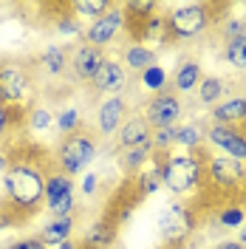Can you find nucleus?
Masks as SVG:
<instances>
[{
    "label": "nucleus",
    "mask_w": 246,
    "mask_h": 249,
    "mask_svg": "<svg viewBox=\"0 0 246 249\" xmlns=\"http://www.w3.org/2000/svg\"><path fill=\"white\" fill-rule=\"evenodd\" d=\"M46 164L34 159H12V167L3 173V193L9 198V210L17 218L34 213L46 196Z\"/></svg>",
    "instance_id": "obj_1"
},
{
    "label": "nucleus",
    "mask_w": 246,
    "mask_h": 249,
    "mask_svg": "<svg viewBox=\"0 0 246 249\" xmlns=\"http://www.w3.org/2000/svg\"><path fill=\"white\" fill-rule=\"evenodd\" d=\"M207 181V167L198 153H164L161 164V187L173 196H193Z\"/></svg>",
    "instance_id": "obj_2"
},
{
    "label": "nucleus",
    "mask_w": 246,
    "mask_h": 249,
    "mask_svg": "<svg viewBox=\"0 0 246 249\" xmlns=\"http://www.w3.org/2000/svg\"><path fill=\"white\" fill-rule=\"evenodd\" d=\"M99 153V144L91 133L85 130H77L71 136H62L57 150H54V167L60 173H65L68 178H74L79 173H85L91 167V161Z\"/></svg>",
    "instance_id": "obj_3"
},
{
    "label": "nucleus",
    "mask_w": 246,
    "mask_h": 249,
    "mask_svg": "<svg viewBox=\"0 0 246 249\" xmlns=\"http://www.w3.org/2000/svg\"><path fill=\"white\" fill-rule=\"evenodd\" d=\"M167 34L170 40H193L210 29L212 23V6H204V3H184V6H176L167 17Z\"/></svg>",
    "instance_id": "obj_4"
},
{
    "label": "nucleus",
    "mask_w": 246,
    "mask_h": 249,
    "mask_svg": "<svg viewBox=\"0 0 246 249\" xmlns=\"http://www.w3.org/2000/svg\"><path fill=\"white\" fill-rule=\"evenodd\" d=\"M158 230H161L164 247L178 249L193 235V230H195V213H193V207L181 204V201H173L161 213V218H158Z\"/></svg>",
    "instance_id": "obj_5"
},
{
    "label": "nucleus",
    "mask_w": 246,
    "mask_h": 249,
    "mask_svg": "<svg viewBox=\"0 0 246 249\" xmlns=\"http://www.w3.org/2000/svg\"><path fill=\"white\" fill-rule=\"evenodd\" d=\"M46 210L51 218H65L77 213V187H74V178H68L65 173L51 170L46 176Z\"/></svg>",
    "instance_id": "obj_6"
},
{
    "label": "nucleus",
    "mask_w": 246,
    "mask_h": 249,
    "mask_svg": "<svg viewBox=\"0 0 246 249\" xmlns=\"http://www.w3.org/2000/svg\"><path fill=\"white\" fill-rule=\"evenodd\" d=\"M207 167V181L212 190H238V187L246 184V164L238 161V159H229V156L218 153V156H210L204 161Z\"/></svg>",
    "instance_id": "obj_7"
},
{
    "label": "nucleus",
    "mask_w": 246,
    "mask_h": 249,
    "mask_svg": "<svg viewBox=\"0 0 246 249\" xmlns=\"http://www.w3.org/2000/svg\"><path fill=\"white\" fill-rule=\"evenodd\" d=\"M184 113V105H181V96L173 91H161V93H153L147 102H144V119L147 124L158 130V127H176V122L181 119Z\"/></svg>",
    "instance_id": "obj_8"
},
{
    "label": "nucleus",
    "mask_w": 246,
    "mask_h": 249,
    "mask_svg": "<svg viewBox=\"0 0 246 249\" xmlns=\"http://www.w3.org/2000/svg\"><path fill=\"white\" fill-rule=\"evenodd\" d=\"M127 26V15H124V6L122 3H113L105 15L99 17V20H93L91 26L85 29V43L93 48H105L110 46L119 34H122V29Z\"/></svg>",
    "instance_id": "obj_9"
},
{
    "label": "nucleus",
    "mask_w": 246,
    "mask_h": 249,
    "mask_svg": "<svg viewBox=\"0 0 246 249\" xmlns=\"http://www.w3.org/2000/svg\"><path fill=\"white\" fill-rule=\"evenodd\" d=\"M31 96V77L23 65H0V102L6 108L26 105Z\"/></svg>",
    "instance_id": "obj_10"
},
{
    "label": "nucleus",
    "mask_w": 246,
    "mask_h": 249,
    "mask_svg": "<svg viewBox=\"0 0 246 249\" xmlns=\"http://www.w3.org/2000/svg\"><path fill=\"white\" fill-rule=\"evenodd\" d=\"M207 139L212 147H218L224 156L238 159L246 164V133L241 127H232V124H218L212 122L207 127Z\"/></svg>",
    "instance_id": "obj_11"
},
{
    "label": "nucleus",
    "mask_w": 246,
    "mask_h": 249,
    "mask_svg": "<svg viewBox=\"0 0 246 249\" xmlns=\"http://www.w3.org/2000/svg\"><path fill=\"white\" fill-rule=\"evenodd\" d=\"M91 85H93L96 93L119 96V93L124 91V85H127V71H124V65L119 60L105 57V60L99 62V68H96V74H93Z\"/></svg>",
    "instance_id": "obj_12"
},
{
    "label": "nucleus",
    "mask_w": 246,
    "mask_h": 249,
    "mask_svg": "<svg viewBox=\"0 0 246 249\" xmlns=\"http://www.w3.org/2000/svg\"><path fill=\"white\" fill-rule=\"evenodd\" d=\"M124 119H127V102L122 96H105L99 110H96V130H99V136H113L122 127Z\"/></svg>",
    "instance_id": "obj_13"
},
{
    "label": "nucleus",
    "mask_w": 246,
    "mask_h": 249,
    "mask_svg": "<svg viewBox=\"0 0 246 249\" xmlns=\"http://www.w3.org/2000/svg\"><path fill=\"white\" fill-rule=\"evenodd\" d=\"M153 136V127L147 124V119L141 113H127V119L122 122V127L116 130V147L127 150V147H139L147 144Z\"/></svg>",
    "instance_id": "obj_14"
},
{
    "label": "nucleus",
    "mask_w": 246,
    "mask_h": 249,
    "mask_svg": "<svg viewBox=\"0 0 246 249\" xmlns=\"http://www.w3.org/2000/svg\"><path fill=\"white\" fill-rule=\"evenodd\" d=\"M102 60H105L102 48H93V46H88V43H82V46H77L74 51H71L68 68H71V74H74L77 79H82V82H91Z\"/></svg>",
    "instance_id": "obj_15"
},
{
    "label": "nucleus",
    "mask_w": 246,
    "mask_h": 249,
    "mask_svg": "<svg viewBox=\"0 0 246 249\" xmlns=\"http://www.w3.org/2000/svg\"><path fill=\"white\" fill-rule=\"evenodd\" d=\"M161 164H164V153H156L150 156V161L141 167V170L133 176V184H136V198H147V196H153L158 193V187H161Z\"/></svg>",
    "instance_id": "obj_16"
},
{
    "label": "nucleus",
    "mask_w": 246,
    "mask_h": 249,
    "mask_svg": "<svg viewBox=\"0 0 246 249\" xmlns=\"http://www.w3.org/2000/svg\"><path fill=\"white\" fill-rule=\"evenodd\" d=\"M156 60H158V54H156V48L150 46H141V43H127L122 51V65L124 71H133V74H141V71H147L150 65H156Z\"/></svg>",
    "instance_id": "obj_17"
},
{
    "label": "nucleus",
    "mask_w": 246,
    "mask_h": 249,
    "mask_svg": "<svg viewBox=\"0 0 246 249\" xmlns=\"http://www.w3.org/2000/svg\"><path fill=\"white\" fill-rule=\"evenodd\" d=\"M201 79H204V74H201V65L195 60H181L178 65H176V71H173V88H176V93H190L195 91L201 85Z\"/></svg>",
    "instance_id": "obj_18"
},
{
    "label": "nucleus",
    "mask_w": 246,
    "mask_h": 249,
    "mask_svg": "<svg viewBox=\"0 0 246 249\" xmlns=\"http://www.w3.org/2000/svg\"><path fill=\"white\" fill-rule=\"evenodd\" d=\"M113 241H116V224L110 218H99L85 232L82 249H108V247H113Z\"/></svg>",
    "instance_id": "obj_19"
},
{
    "label": "nucleus",
    "mask_w": 246,
    "mask_h": 249,
    "mask_svg": "<svg viewBox=\"0 0 246 249\" xmlns=\"http://www.w3.org/2000/svg\"><path fill=\"white\" fill-rule=\"evenodd\" d=\"M74 227H77V218L74 215H65V218H51L46 227L40 230V241L46 244L48 249L57 247V244H62V241H68L71 235H74Z\"/></svg>",
    "instance_id": "obj_20"
},
{
    "label": "nucleus",
    "mask_w": 246,
    "mask_h": 249,
    "mask_svg": "<svg viewBox=\"0 0 246 249\" xmlns=\"http://www.w3.org/2000/svg\"><path fill=\"white\" fill-rule=\"evenodd\" d=\"M212 119L218 124H246V96H232L227 102H218L215 110H212Z\"/></svg>",
    "instance_id": "obj_21"
},
{
    "label": "nucleus",
    "mask_w": 246,
    "mask_h": 249,
    "mask_svg": "<svg viewBox=\"0 0 246 249\" xmlns=\"http://www.w3.org/2000/svg\"><path fill=\"white\" fill-rule=\"evenodd\" d=\"M68 60H71V54H68V48L60 46V43H51V46L43 48V54H40V65H43V71H46L48 77H60L68 71Z\"/></svg>",
    "instance_id": "obj_22"
},
{
    "label": "nucleus",
    "mask_w": 246,
    "mask_h": 249,
    "mask_svg": "<svg viewBox=\"0 0 246 249\" xmlns=\"http://www.w3.org/2000/svg\"><path fill=\"white\" fill-rule=\"evenodd\" d=\"M136 43H164V40H170V34H167V20H164V15H158L156 12L153 17H147V20H141L136 26Z\"/></svg>",
    "instance_id": "obj_23"
},
{
    "label": "nucleus",
    "mask_w": 246,
    "mask_h": 249,
    "mask_svg": "<svg viewBox=\"0 0 246 249\" xmlns=\"http://www.w3.org/2000/svg\"><path fill=\"white\" fill-rule=\"evenodd\" d=\"M150 156H153V144L147 142V144H139V147H127V150H122L119 164H122V170L127 173V176H136V173L150 161Z\"/></svg>",
    "instance_id": "obj_24"
},
{
    "label": "nucleus",
    "mask_w": 246,
    "mask_h": 249,
    "mask_svg": "<svg viewBox=\"0 0 246 249\" xmlns=\"http://www.w3.org/2000/svg\"><path fill=\"white\" fill-rule=\"evenodd\" d=\"M110 6L113 3H108V0H77V3H68V12L77 17L79 23L82 20H91L93 23V20H99V17L105 15Z\"/></svg>",
    "instance_id": "obj_25"
},
{
    "label": "nucleus",
    "mask_w": 246,
    "mask_h": 249,
    "mask_svg": "<svg viewBox=\"0 0 246 249\" xmlns=\"http://www.w3.org/2000/svg\"><path fill=\"white\" fill-rule=\"evenodd\" d=\"M204 136H207V130L198 124H176V147H181L184 153H195Z\"/></svg>",
    "instance_id": "obj_26"
},
{
    "label": "nucleus",
    "mask_w": 246,
    "mask_h": 249,
    "mask_svg": "<svg viewBox=\"0 0 246 249\" xmlns=\"http://www.w3.org/2000/svg\"><path fill=\"white\" fill-rule=\"evenodd\" d=\"M195 91H198V102L201 105H218V102L224 99L227 85H224V79L221 77H204Z\"/></svg>",
    "instance_id": "obj_27"
},
{
    "label": "nucleus",
    "mask_w": 246,
    "mask_h": 249,
    "mask_svg": "<svg viewBox=\"0 0 246 249\" xmlns=\"http://www.w3.org/2000/svg\"><path fill=\"white\" fill-rule=\"evenodd\" d=\"M224 60L229 62L232 68L244 71V68H246V34L232 37V40L224 43Z\"/></svg>",
    "instance_id": "obj_28"
},
{
    "label": "nucleus",
    "mask_w": 246,
    "mask_h": 249,
    "mask_svg": "<svg viewBox=\"0 0 246 249\" xmlns=\"http://www.w3.org/2000/svg\"><path fill=\"white\" fill-rule=\"evenodd\" d=\"M54 124V113L46 105H31L29 116H26V127L31 133H48V127Z\"/></svg>",
    "instance_id": "obj_29"
},
{
    "label": "nucleus",
    "mask_w": 246,
    "mask_h": 249,
    "mask_svg": "<svg viewBox=\"0 0 246 249\" xmlns=\"http://www.w3.org/2000/svg\"><path fill=\"white\" fill-rule=\"evenodd\" d=\"M139 82H141L150 93H161V91H167V71L156 62V65H150L147 71L139 74Z\"/></svg>",
    "instance_id": "obj_30"
},
{
    "label": "nucleus",
    "mask_w": 246,
    "mask_h": 249,
    "mask_svg": "<svg viewBox=\"0 0 246 249\" xmlns=\"http://www.w3.org/2000/svg\"><path fill=\"white\" fill-rule=\"evenodd\" d=\"M54 124H57V130H60L62 136H71V133L82 130V116H79L77 108H62L54 116Z\"/></svg>",
    "instance_id": "obj_31"
},
{
    "label": "nucleus",
    "mask_w": 246,
    "mask_h": 249,
    "mask_svg": "<svg viewBox=\"0 0 246 249\" xmlns=\"http://www.w3.org/2000/svg\"><path fill=\"white\" fill-rule=\"evenodd\" d=\"M54 29L60 31L62 37H85V26H82V23H79L77 17L71 15V12H65V15L57 17Z\"/></svg>",
    "instance_id": "obj_32"
},
{
    "label": "nucleus",
    "mask_w": 246,
    "mask_h": 249,
    "mask_svg": "<svg viewBox=\"0 0 246 249\" xmlns=\"http://www.w3.org/2000/svg\"><path fill=\"white\" fill-rule=\"evenodd\" d=\"M150 144H153L156 153H170L176 147V127H158V130H153Z\"/></svg>",
    "instance_id": "obj_33"
},
{
    "label": "nucleus",
    "mask_w": 246,
    "mask_h": 249,
    "mask_svg": "<svg viewBox=\"0 0 246 249\" xmlns=\"http://www.w3.org/2000/svg\"><path fill=\"white\" fill-rule=\"evenodd\" d=\"M218 221H221V227H227V230H241L246 224V213H244V207H224V210L218 213Z\"/></svg>",
    "instance_id": "obj_34"
},
{
    "label": "nucleus",
    "mask_w": 246,
    "mask_h": 249,
    "mask_svg": "<svg viewBox=\"0 0 246 249\" xmlns=\"http://www.w3.org/2000/svg\"><path fill=\"white\" fill-rule=\"evenodd\" d=\"M221 31H224V37H227V40H232V37L246 34V23L241 20V17H227V20L221 23Z\"/></svg>",
    "instance_id": "obj_35"
},
{
    "label": "nucleus",
    "mask_w": 246,
    "mask_h": 249,
    "mask_svg": "<svg viewBox=\"0 0 246 249\" xmlns=\"http://www.w3.org/2000/svg\"><path fill=\"white\" fill-rule=\"evenodd\" d=\"M6 249H48L37 235H31V238H20V241H15V244H9Z\"/></svg>",
    "instance_id": "obj_36"
},
{
    "label": "nucleus",
    "mask_w": 246,
    "mask_h": 249,
    "mask_svg": "<svg viewBox=\"0 0 246 249\" xmlns=\"http://www.w3.org/2000/svg\"><path fill=\"white\" fill-rule=\"evenodd\" d=\"M12 122H15V110L6 108L3 102H0V139L9 133V127H12Z\"/></svg>",
    "instance_id": "obj_37"
},
{
    "label": "nucleus",
    "mask_w": 246,
    "mask_h": 249,
    "mask_svg": "<svg viewBox=\"0 0 246 249\" xmlns=\"http://www.w3.org/2000/svg\"><path fill=\"white\" fill-rule=\"evenodd\" d=\"M96 190H99V176H96V173H85V176H82V193H85V196H93Z\"/></svg>",
    "instance_id": "obj_38"
},
{
    "label": "nucleus",
    "mask_w": 246,
    "mask_h": 249,
    "mask_svg": "<svg viewBox=\"0 0 246 249\" xmlns=\"http://www.w3.org/2000/svg\"><path fill=\"white\" fill-rule=\"evenodd\" d=\"M9 167H12V156H9V150H3V147H0V176L9 170Z\"/></svg>",
    "instance_id": "obj_39"
},
{
    "label": "nucleus",
    "mask_w": 246,
    "mask_h": 249,
    "mask_svg": "<svg viewBox=\"0 0 246 249\" xmlns=\"http://www.w3.org/2000/svg\"><path fill=\"white\" fill-rule=\"evenodd\" d=\"M54 249H82V244H79V241H74V238H68V241H62V244H57Z\"/></svg>",
    "instance_id": "obj_40"
},
{
    "label": "nucleus",
    "mask_w": 246,
    "mask_h": 249,
    "mask_svg": "<svg viewBox=\"0 0 246 249\" xmlns=\"http://www.w3.org/2000/svg\"><path fill=\"white\" fill-rule=\"evenodd\" d=\"M215 249H244V244H238V241H224V244H218Z\"/></svg>",
    "instance_id": "obj_41"
},
{
    "label": "nucleus",
    "mask_w": 246,
    "mask_h": 249,
    "mask_svg": "<svg viewBox=\"0 0 246 249\" xmlns=\"http://www.w3.org/2000/svg\"><path fill=\"white\" fill-rule=\"evenodd\" d=\"M238 244H246V224L241 227V235H238Z\"/></svg>",
    "instance_id": "obj_42"
},
{
    "label": "nucleus",
    "mask_w": 246,
    "mask_h": 249,
    "mask_svg": "<svg viewBox=\"0 0 246 249\" xmlns=\"http://www.w3.org/2000/svg\"><path fill=\"white\" fill-rule=\"evenodd\" d=\"M241 20H244V23H246V3H244V17H241Z\"/></svg>",
    "instance_id": "obj_43"
},
{
    "label": "nucleus",
    "mask_w": 246,
    "mask_h": 249,
    "mask_svg": "<svg viewBox=\"0 0 246 249\" xmlns=\"http://www.w3.org/2000/svg\"><path fill=\"white\" fill-rule=\"evenodd\" d=\"M150 249H170V247H150Z\"/></svg>",
    "instance_id": "obj_44"
}]
</instances>
